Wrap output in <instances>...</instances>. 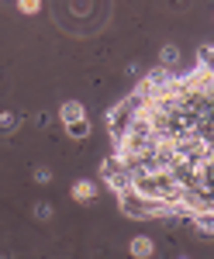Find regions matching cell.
I'll return each instance as SVG.
<instances>
[{
    "label": "cell",
    "mask_w": 214,
    "mask_h": 259,
    "mask_svg": "<svg viewBox=\"0 0 214 259\" xmlns=\"http://www.w3.org/2000/svg\"><path fill=\"white\" fill-rule=\"evenodd\" d=\"M59 121H62V128L69 132V128H76V124H83V121H90V118H87V107H83L79 100H62V104H59Z\"/></svg>",
    "instance_id": "1"
},
{
    "label": "cell",
    "mask_w": 214,
    "mask_h": 259,
    "mask_svg": "<svg viewBox=\"0 0 214 259\" xmlns=\"http://www.w3.org/2000/svg\"><path fill=\"white\" fill-rule=\"evenodd\" d=\"M128 256L132 259H156V239L152 235H135L128 242Z\"/></svg>",
    "instance_id": "2"
},
{
    "label": "cell",
    "mask_w": 214,
    "mask_h": 259,
    "mask_svg": "<svg viewBox=\"0 0 214 259\" xmlns=\"http://www.w3.org/2000/svg\"><path fill=\"white\" fill-rule=\"evenodd\" d=\"M69 197L79 200V204H90V200L97 197V183H94V180H73V187H69Z\"/></svg>",
    "instance_id": "3"
},
{
    "label": "cell",
    "mask_w": 214,
    "mask_h": 259,
    "mask_svg": "<svg viewBox=\"0 0 214 259\" xmlns=\"http://www.w3.org/2000/svg\"><path fill=\"white\" fill-rule=\"evenodd\" d=\"M176 62H180V45H173V41L162 45V49H159V66H162V69H173Z\"/></svg>",
    "instance_id": "4"
},
{
    "label": "cell",
    "mask_w": 214,
    "mask_h": 259,
    "mask_svg": "<svg viewBox=\"0 0 214 259\" xmlns=\"http://www.w3.org/2000/svg\"><path fill=\"white\" fill-rule=\"evenodd\" d=\"M31 218L35 221H52V204H49V200H35V204H31Z\"/></svg>",
    "instance_id": "5"
},
{
    "label": "cell",
    "mask_w": 214,
    "mask_h": 259,
    "mask_svg": "<svg viewBox=\"0 0 214 259\" xmlns=\"http://www.w3.org/2000/svg\"><path fill=\"white\" fill-rule=\"evenodd\" d=\"M18 128V114H11V111H0V132L4 135H11Z\"/></svg>",
    "instance_id": "6"
},
{
    "label": "cell",
    "mask_w": 214,
    "mask_h": 259,
    "mask_svg": "<svg viewBox=\"0 0 214 259\" xmlns=\"http://www.w3.org/2000/svg\"><path fill=\"white\" fill-rule=\"evenodd\" d=\"M31 177H35V183H45V187H49V183H52V169H49V166H35Z\"/></svg>",
    "instance_id": "7"
},
{
    "label": "cell",
    "mask_w": 214,
    "mask_h": 259,
    "mask_svg": "<svg viewBox=\"0 0 214 259\" xmlns=\"http://www.w3.org/2000/svg\"><path fill=\"white\" fill-rule=\"evenodd\" d=\"M194 225H197V232H204V235H214V218H207V214H200Z\"/></svg>",
    "instance_id": "8"
},
{
    "label": "cell",
    "mask_w": 214,
    "mask_h": 259,
    "mask_svg": "<svg viewBox=\"0 0 214 259\" xmlns=\"http://www.w3.org/2000/svg\"><path fill=\"white\" fill-rule=\"evenodd\" d=\"M38 7H41V0H18L21 14H38Z\"/></svg>",
    "instance_id": "9"
},
{
    "label": "cell",
    "mask_w": 214,
    "mask_h": 259,
    "mask_svg": "<svg viewBox=\"0 0 214 259\" xmlns=\"http://www.w3.org/2000/svg\"><path fill=\"white\" fill-rule=\"evenodd\" d=\"M69 135H73V139H87V135H90V121H83V124H76V128H69Z\"/></svg>",
    "instance_id": "10"
},
{
    "label": "cell",
    "mask_w": 214,
    "mask_h": 259,
    "mask_svg": "<svg viewBox=\"0 0 214 259\" xmlns=\"http://www.w3.org/2000/svg\"><path fill=\"white\" fill-rule=\"evenodd\" d=\"M176 259H190V256H176Z\"/></svg>",
    "instance_id": "11"
}]
</instances>
